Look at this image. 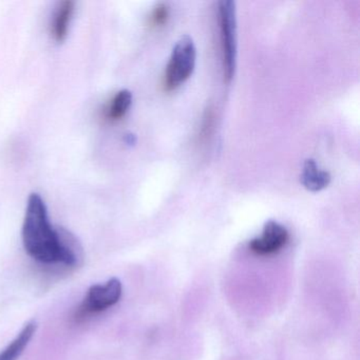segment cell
Segmentation results:
<instances>
[{
    "instance_id": "obj_3",
    "label": "cell",
    "mask_w": 360,
    "mask_h": 360,
    "mask_svg": "<svg viewBox=\"0 0 360 360\" xmlns=\"http://www.w3.org/2000/svg\"><path fill=\"white\" fill-rule=\"evenodd\" d=\"M197 62V49L193 39L188 35L181 37L170 56L164 77V88L174 91L188 81L193 75Z\"/></svg>"
},
{
    "instance_id": "obj_1",
    "label": "cell",
    "mask_w": 360,
    "mask_h": 360,
    "mask_svg": "<svg viewBox=\"0 0 360 360\" xmlns=\"http://www.w3.org/2000/svg\"><path fill=\"white\" fill-rule=\"evenodd\" d=\"M22 243L27 254L45 265L75 267L82 259L77 238L64 229H54L47 206L39 193L29 197L22 225Z\"/></svg>"
},
{
    "instance_id": "obj_5",
    "label": "cell",
    "mask_w": 360,
    "mask_h": 360,
    "mask_svg": "<svg viewBox=\"0 0 360 360\" xmlns=\"http://www.w3.org/2000/svg\"><path fill=\"white\" fill-rule=\"evenodd\" d=\"M288 240L290 233L283 225L276 221H269L260 237L250 241V250L257 256H271L280 252L288 244Z\"/></svg>"
},
{
    "instance_id": "obj_6",
    "label": "cell",
    "mask_w": 360,
    "mask_h": 360,
    "mask_svg": "<svg viewBox=\"0 0 360 360\" xmlns=\"http://www.w3.org/2000/svg\"><path fill=\"white\" fill-rule=\"evenodd\" d=\"M75 8V3L71 0L58 4L51 24V34L56 43L62 44L66 41Z\"/></svg>"
},
{
    "instance_id": "obj_9",
    "label": "cell",
    "mask_w": 360,
    "mask_h": 360,
    "mask_svg": "<svg viewBox=\"0 0 360 360\" xmlns=\"http://www.w3.org/2000/svg\"><path fill=\"white\" fill-rule=\"evenodd\" d=\"M132 104V94L127 89L117 92L107 107L106 117L109 121L117 122L123 119Z\"/></svg>"
},
{
    "instance_id": "obj_11",
    "label": "cell",
    "mask_w": 360,
    "mask_h": 360,
    "mask_svg": "<svg viewBox=\"0 0 360 360\" xmlns=\"http://www.w3.org/2000/svg\"><path fill=\"white\" fill-rule=\"evenodd\" d=\"M125 142L129 145H134L136 142V138L134 134H126Z\"/></svg>"
},
{
    "instance_id": "obj_4",
    "label": "cell",
    "mask_w": 360,
    "mask_h": 360,
    "mask_svg": "<svg viewBox=\"0 0 360 360\" xmlns=\"http://www.w3.org/2000/svg\"><path fill=\"white\" fill-rule=\"evenodd\" d=\"M123 292L122 282L117 278H111L104 284H94L88 290L75 314V320L82 322L90 316L102 313L119 302Z\"/></svg>"
},
{
    "instance_id": "obj_8",
    "label": "cell",
    "mask_w": 360,
    "mask_h": 360,
    "mask_svg": "<svg viewBox=\"0 0 360 360\" xmlns=\"http://www.w3.org/2000/svg\"><path fill=\"white\" fill-rule=\"evenodd\" d=\"M37 323L32 320L29 321L20 330V334L3 349L0 351V360H18L25 349L28 347L31 339L37 332Z\"/></svg>"
},
{
    "instance_id": "obj_10",
    "label": "cell",
    "mask_w": 360,
    "mask_h": 360,
    "mask_svg": "<svg viewBox=\"0 0 360 360\" xmlns=\"http://www.w3.org/2000/svg\"><path fill=\"white\" fill-rule=\"evenodd\" d=\"M168 18H169V7L166 4H159L153 9L149 18V25L153 28H160L167 24Z\"/></svg>"
},
{
    "instance_id": "obj_7",
    "label": "cell",
    "mask_w": 360,
    "mask_h": 360,
    "mask_svg": "<svg viewBox=\"0 0 360 360\" xmlns=\"http://www.w3.org/2000/svg\"><path fill=\"white\" fill-rule=\"evenodd\" d=\"M300 180L307 191L317 193L330 185L332 176L330 172L320 170L315 160L307 159L303 164Z\"/></svg>"
},
{
    "instance_id": "obj_2",
    "label": "cell",
    "mask_w": 360,
    "mask_h": 360,
    "mask_svg": "<svg viewBox=\"0 0 360 360\" xmlns=\"http://www.w3.org/2000/svg\"><path fill=\"white\" fill-rule=\"evenodd\" d=\"M220 25L221 50H222L223 75L226 83L235 77L237 66V13L236 4L231 0L220 1L218 5Z\"/></svg>"
}]
</instances>
